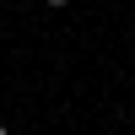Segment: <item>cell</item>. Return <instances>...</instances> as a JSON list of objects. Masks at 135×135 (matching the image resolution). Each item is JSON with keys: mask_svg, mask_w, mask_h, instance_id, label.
Returning <instances> with one entry per match:
<instances>
[{"mask_svg": "<svg viewBox=\"0 0 135 135\" xmlns=\"http://www.w3.org/2000/svg\"><path fill=\"white\" fill-rule=\"evenodd\" d=\"M43 6H54V11H65V6H70V0H43Z\"/></svg>", "mask_w": 135, "mask_h": 135, "instance_id": "obj_1", "label": "cell"}]
</instances>
